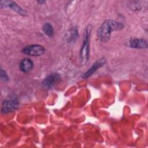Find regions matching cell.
<instances>
[{
	"label": "cell",
	"instance_id": "1",
	"mask_svg": "<svg viewBox=\"0 0 148 148\" xmlns=\"http://www.w3.org/2000/svg\"><path fill=\"white\" fill-rule=\"evenodd\" d=\"M123 28L124 25L121 23L110 19L106 20L98 28L97 32L98 38L101 42H107L110 39L112 32L121 30Z\"/></svg>",
	"mask_w": 148,
	"mask_h": 148
},
{
	"label": "cell",
	"instance_id": "2",
	"mask_svg": "<svg viewBox=\"0 0 148 148\" xmlns=\"http://www.w3.org/2000/svg\"><path fill=\"white\" fill-rule=\"evenodd\" d=\"M91 32V26L88 25L84 31L82 45L80 51V60L82 65H86L89 60L90 40Z\"/></svg>",
	"mask_w": 148,
	"mask_h": 148
},
{
	"label": "cell",
	"instance_id": "3",
	"mask_svg": "<svg viewBox=\"0 0 148 148\" xmlns=\"http://www.w3.org/2000/svg\"><path fill=\"white\" fill-rule=\"evenodd\" d=\"M18 100L17 96L14 94L8 95L3 100L1 106V112L7 113L17 109L18 106Z\"/></svg>",
	"mask_w": 148,
	"mask_h": 148
},
{
	"label": "cell",
	"instance_id": "4",
	"mask_svg": "<svg viewBox=\"0 0 148 148\" xmlns=\"http://www.w3.org/2000/svg\"><path fill=\"white\" fill-rule=\"evenodd\" d=\"M23 53L31 56H40L45 52L43 46L39 45H31L25 46L22 50Z\"/></svg>",
	"mask_w": 148,
	"mask_h": 148
},
{
	"label": "cell",
	"instance_id": "5",
	"mask_svg": "<svg viewBox=\"0 0 148 148\" xmlns=\"http://www.w3.org/2000/svg\"><path fill=\"white\" fill-rule=\"evenodd\" d=\"M61 80V76L58 73H51L43 81L42 85L46 89H50Z\"/></svg>",
	"mask_w": 148,
	"mask_h": 148
},
{
	"label": "cell",
	"instance_id": "6",
	"mask_svg": "<svg viewBox=\"0 0 148 148\" xmlns=\"http://www.w3.org/2000/svg\"><path fill=\"white\" fill-rule=\"evenodd\" d=\"M0 6L1 8L8 7L13 10L15 11L18 14L22 16H25L27 14L26 12L23 8H21L15 2L12 1H1Z\"/></svg>",
	"mask_w": 148,
	"mask_h": 148
},
{
	"label": "cell",
	"instance_id": "7",
	"mask_svg": "<svg viewBox=\"0 0 148 148\" xmlns=\"http://www.w3.org/2000/svg\"><path fill=\"white\" fill-rule=\"evenodd\" d=\"M106 62V60L104 58H101L100 59H99L98 60H97V61H95L92 65L88 69V70L87 71H86L83 75L82 76V77L84 79L88 78L89 77H90L91 75H92L99 68H100L101 67L103 66L104 65V64Z\"/></svg>",
	"mask_w": 148,
	"mask_h": 148
},
{
	"label": "cell",
	"instance_id": "8",
	"mask_svg": "<svg viewBox=\"0 0 148 148\" xmlns=\"http://www.w3.org/2000/svg\"><path fill=\"white\" fill-rule=\"evenodd\" d=\"M34 66L33 61L27 58L23 59L20 63V69L24 73H27L31 71Z\"/></svg>",
	"mask_w": 148,
	"mask_h": 148
},
{
	"label": "cell",
	"instance_id": "9",
	"mask_svg": "<svg viewBox=\"0 0 148 148\" xmlns=\"http://www.w3.org/2000/svg\"><path fill=\"white\" fill-rule=\"evenodd\" d=\"M130 46L135 49H146L147 47V40L143 39L134 38L130 42Z\"/></svg>",
	"mask_w": 148,
	"mask_h": 148
},
{
	"label": "cell",
	"instance_id": "10",
	"mask_svg": "<svg viewBox=\"0 0 148 148\" xmlns=\"http://www.w3.org/2000/svg\"><path fill=\"white\" fill-rule=\"evenodd\" d=\"M79 36L78 30L76 27H73L66 34V41L68 43L75 42Z\"/></svg>",
	"mask_w": 148,
	"mask_h": 148
},
{
	"label": "cell",
	"instance_id": "11",
	"mask_svg": "<svg viewBox=\"0 0 148 148\" xmlns=\"http://www.w3.org/2000/svg\"><path fill=\"white\" fill-rule=\"evenodd\" d=\"M43 31L44 33L48 36L51 37L54 35V29L52 25L49 23H45L43 26Z\"/></svg>",
	"mask_w": 148,
	"mask_h": 148
},
{
	"label": "cell",
	"instance_id": "12",
	"mask_svg": "<svg viewBox=\"0 0 148 148\" xmlns=\"http://www.w3.org/2000/svg\"><path fill=\"white\" fill-rule=\"evenodd\" d=\"M0 77H1V79L5 82L8 81L9 80V77L7 73L2 68H1V70H0Z\"/></svg>",
	"mask_w": 148,
	"mask_h": 148
},
{
	"label": "cell",
	"instance_id": "13",
	"mask_svg": "<svg viewBox=\"0 0 148 148\" xmlns=\"http://www.w3.org/2000/svg\"><path fill=\"white\" fill-rule=\"evenodd\" d=\"M38 2H39V3H42H42H45V1H38Z\"/></svg>",
	"mask_w": 148,
	"mask_h": 148
}]
</instances>
